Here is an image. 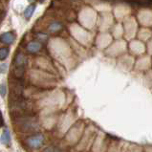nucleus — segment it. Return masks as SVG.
I'll use <instances>...</instances> for the list:
<instances>
[{
	"label": "nucleus",
	"instance_id": "nucleus-1",
	"mask_svg": "<svg viewBox=\"0 0 152 152\" xmlns=\"http://www.w3.org/2000/svg\"><path fill=\"white\" fill-rule=\"evenodd\" d=\"M30 108L31 106H30L29 102L21 97H15V99H12L10 102V111L16 118L28 116L30 113Z\"/></svg>",
	"mask_w": 152,
	"mask_h": 152
},
{
	"label": "nucleus",
	"instance_id": "nucleus-2",
	"mask_svg": "<svg viewBox=\"0 0 152 152\" xmlns=\"http://www.w3.org/2000/svg\"><path fill=\"white\" fill-rule=\"evenodd\" d=\"M20 123L18 124V127L22 132H34L37 131L38 129V124L37 119H34V117L26 116L21 117V118H17Z\"/></svg>",
	"mask_w": 152,
	"mask_h": 152
},
{
	"label": "nucleus",
	"instance_id": "nucleus-3",
	"mask_svg": "<svg viewBox=\"0 0 152 152\" xmlns=\"http://www.w3.org/2000/svg\"><path fill=\"white\" fill-rule=\"evenodd\" d=\"M43 142H44V137H43L41 134H37V135H34V136H32L27 139V145L32 147V148H39V147L42 145Z\"/></svg>",
	"mask_w": 152,
	"mask_h": 152
},
{
	"label": "nucleus",
	"instance_id": "nucleus-4",
	"mask_svg": "<svg viewBox=\"0 0 152 152\" xmlns=\"http://www.w3.org/2000/svg\"><path fill=\"white\" fill-rule=\"evenodd\" d=\"M11 89H12V95L15 94V97H20L21 94L23 92V85L21 84L19 81H15L14 83H12Z\"/></svg>",
	"mask_w": 152,
	"mask_h": 152
},
{
	"label": "nucleus",
	"instance_id": "nucleus-5",
	"mask_svg": "<svg viewBox=\"0 0 152 152\" xmlns=\"http://www.w3.org/2000/svg\"><path fill=\"white\" fill-rule=\"evenodd\" d=\"M0 40L2 43L7 45L12 44L15 40V36L12 32H7V33H3L1 34V37H0Z\"/></svg>",
	"mask_w": 152,
	"mask_h": 152
},
{
	"label": "nucleus",
	"instance_id": "nucleus-6",
	"mask_svg": "<svg viewBox=\"0 0 152 152\" xmlns=\"http://www.w3.org/2000/svg\"><path fill=\"white\" fill-rule=\"evenodd\" d=\"M41 43L38 41H31L30 43H28L27 47H26V50H27L29 53H37L40 49H41Z\"/></svg>",
	"mask_w": 152,
	"mask_h": 152
},
{
	"label": "nucleus",
	"instance_id": "nucleus-7",
	"mask_svg": "<svg viewBox=\"0 0 152 152\" xmlns=\"http://www.w3.org/2000/svg\"><path fill=\"white\" fill-rule=\"evenodd\" d=\"M1 142L3 144H5L6 145H11V134L7 127L3 129V132L1 134Z\"/></svg>",
	"mask_w": 152,
	"mask_h": 152
},
{
	"label": "nucleus",
	"instance_id": "nucleus-8",
	"mask_svg": "<svg viewBox=\"0 0 152 152\" xmlns=\"http://www.w3.org/2000/svg\"><path fill=\"white\" fill-rule=\"evenodd\" d=\"M34 10H36V6L34 5V4H31V5H29L27 8H26V10L24 11V17L26 19H30L32 17V15H34Z\"/></svg>",
	"mask_w": 152,
	"mask_h": 152
},
{
	"label": "nucleus",
	"instance_id": "nucleus-9",
	"mask_svg": "<svg viewBox=\"0 0 152 152\" xmlns=\"http://www.w3.org/2000/svg\"><path fill=\"white\" fill-rule=\"evenodd\" d=\"M15 63V67H24L25 56H24V55L22 53H19V54L16 55Z\"/></svg>",
	"mask_w": 152,
	"mask_h": 152
},
{
	"label": "nucleus",
	"instance_id": "nucleus-10",
	"mask_svg": "<svg viewBox=\"0 0 152 152\" xmlns=\"http://www.w3.org/2000/svg\"><path fill=\"white\" fill-rule=\"evenodd\" d=\"M62 28V25L60 24L59 22H52L50 25H49V31L50 32H53V33H56V32H58L59 31V30H61Z\"/></svg>",
	"mask_w": 152,
	"mask_h": 152
},
{
	"label": "nucleus",
	"instance_id": "nucleus-11",
	"mask_svg": "<svg viewBox=\"0 0 152 152\" xmlns=\"http://www.w3.org/2000/svg\"><path fill=\"white\" fill-rule=\"evenodd\" d=\"M9 55V50L5 47H2L0 49V60H4L5 58H7V56Z\"/></svg>",
	"mask_w": 152,
	"mask_h": 152
},
{
	"label": "nucleus",
	"instance_id": "nucleus-12",
	"mask_svg": "<svg viewBox=\"0 0 152 152\" xmlns=\"http://www.w3.org/2000/svg\"><path fill=\"white\" fill-rule=\"evenodd\" d=\"M23 73H24V67H15V76L17 77V79L22 77H23Z\"/></svg>",
	"mask_w": 152,
	"mask_h": 152
},
{
	"label": "nucleus",
	"instance_id": "nucleus-13",
	"mask_svg": "<svg viewBox=\"0 0 152 152\" xmlns=\"http://www.w3.org/2000/svg\"><path fill=\"white\" fill-rule=\"evenodd\" d=\"M43 152H60V149H58V147L56 146H49L45 148V150Z\"/></svg>",
	"mask_w": 152,
	"mask_h": 152
},
{
	"label": "nucleus",
	"instance_id": "nucleus-14",
	"mask_svg": "<svg viewBox=\"0 0 152 152\" xmlns=\"http://www.w3.org/2000/svg\"><path fill=\"white\" fill-rule=\"evenodd\" d=\"M7 92V88H6V85L2 83L1 86H0V94H1V97H4L5 96V94Z\"/></svg>",
	"mask_w": 152,
	"mask_h": 152
},
{
	"label": "nucleus",
	"instance_id": "nucleus-15",
	"mask_svg": "<svg viewBox=\"0 0 152 152\" xmlns=\"http://www.w3.org/2000/svg\"><path fill=\"white\" fill-rule=\"evenodd\" d=\"M0 67H1V68H0V72L4 73L6 70V67H8V65H7V63H1V66H0Z\"/></svg>",
	"mask_w": 152,
	"mask_h": 152
},
{
	"label": "nucleus",
	"instance_id": "nucleus-16",
	"mask_svg": "<svg viewBox=\"0 0 152 152\" xmlns=\"http://www.w3.org/2000/svg\"><path fill=\"white\" fill-rule=\"evenodd\" d=\"M1 125L4 126V119H3V115L1 114Z\"/></svg>",
	"mask_w": 152,
	"mask_h": 152
}]
</instances>
